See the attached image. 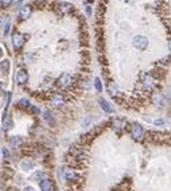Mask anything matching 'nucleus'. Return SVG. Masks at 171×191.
Masks as SVG:
<instances>
[{"instance_id":"obj_14","label":"nucleus","mask_w":171,"mask_h":191,"mask_svg":"<svg viewBox=\"0 0 171 191\" xmlns=\"http://www.w3.org/2000/svg\"><path fill=\"white\" fill-rule=\"evenodd\" d=\"M58 7H59V10L62 11V12H69V11H71V8H74L73 4H70V3H68V1L59 3V4H58Z\"/></svg>"},{"instance_id":"obj_10","label":"nucleus","mask_w":171,"mask_h":191,"mask_svg":"<svg viewBox=\"0 0 171 191\" xmlns=\"http://www.w3.org/2000/svg\"><path fill=\"white\" fill-rule=\"evenodd\" d=\"M63 102H65V100H63V97L61 96V94H54V96L51 97V104L54 105V106H62Z\"/></svg>"},{"instance_id":"obj_24","label":"nucleus","mask_w":171,"mask_h":191,"mask_svg":"<svg viewBox=\"0 0 171 191\" xmlns=\"http://www.w3.org/2000/svg\"><path fill=\"white\" fill-rule=\"evenodd\" d=\"M90 121H92V118H90V117L85 118V120L82 121V126H86V125H89V124H90Z\"/></svg>"},{"instance_id":"obj_29","label":"nucleus","mask_w":171,"mask_h":191,"mask_svg":"<svg viewBox=\"0 0 171 191\" xmlns=\"http://www.w3.org/2000/svg\"><path fill=\"white\" fill-rule=\"evenodd\" d=\"M10 32V23H7V26H6V31H4V35H7Z\"/></svg>"},{"instance_id":"obj_34","label":"nucleus","mask_w":171,"mask_h":191,"mask_svg":"<svg viewBox=\"0 0 171 191\" xmlns=\"http://www.w3.org/2000/svg\"><path fill=\"white\" fill-rule=\"evenodd\" d=\"M3 55V51H1V48H0V56Z\"/></svg>"},{"instance_id":"obj_20","label":"nucleus","mask_w":171,"mask_h":191,"mask_svg":"<svg viewBox=\"0 0 171 191\" xmlns=\"http://www.w3.org/2000/svg\"><path fill=\"white\" fill-rule=\"evenodd\" d=\"M43 114H45V120H46L49 124H50V123L53 124V117H51V113H50L49 110H46V112H45Z\"/></svg>"},{"instance_id":"obj_32","label":"nucleus","mask_w":171,"mask_h":191,"mask_svg":"<svg viewBox=\"0 0 171 191\" xmlns=\"http://www.w3.org/2000/svg\"><path fill=\"white\" fill-rule=\"evenodd\" d=\"M167 97H168V98L171 100V88L168 89V91H167Z\"/></svg>"},{"instance_id":"obj_21","label":"nucleus","mask_w":171,"mask_h":191,"mask_svg":"<svg viewBox=\"0 0 171 191\" xmlns=\"http://www.w3.org/2000/svg\"><path fill=\"white\" fill-rule=\"evenodd\" d=\"M1 69H3L4 71H7V70L10 69V61L8 59H6V61L1 62Z\"/></svg>"},{"instance_id":"obj_11","label":"nucleus","mask_w":171,"mask_h":191,"mask_svg":"<svg viewBox=\"0 0 171 191\" xmlns=\"http://www.w3.org/2000/svg\"><path fill=\"white\" fill-rule=\"evenodd\" d=\"M41 190L42 191H53V183L50 179H45L41 182Z\"/></svg>"},{"instance_id":"obj_17","label":"nucleus","mask_w":171,"mask_h":191,"mask_svg":"<svg viewBox=\"0 0 171 191\" xmlns=\"http://www.w3.org/2000/svg\"><path fill=\"white\" fill-rule=\"evenodd\" d=\"M10 143H11V145L12 147H15L16 148L18 145L22 143V137H18V136H14V137H11V140H10Z\"/></svg>"},{"instance_id":"obj_6","label":"nucleus","mask_w":171,"mask_h":191,"mask_svg":"<svg viewBox=\"0 0 171 191\" xmlns=\"http://www.w3.org/2000/svg\"><path fill=\"white\" fill-rule=\"evenodd\" d=\"M25 43V36L22 34H15L12 36V45H14L15 48H19L22 47V45Z\"/></svg>"},{"instance_id":"obj_27","label":"nucleus","mask_w":171,"mask_h":191,"mask_svg":"<svg viewBox=\"0 0 171 191\" xmlns=\"http://www.w3.org/2000/svg\"><path fill=\"white\" fill-rule=\"evenodd\" d=\"M30 110L33 113H39V108H36V106H30Z\"/></svg>"},{"instance_id":"obj_8","label":"nucleus","mask_w":171,"mask_h":191,"mask_svg":"<svg viewBox=\"0 0 171 191\" xmlns=\"http://www.w3.org/2000/svg\"><path fill=\"white\" fill-rule=\"evenodd\" d=\"M112 126H113V129L117 133H120V132L124 129V120H121V118H114V120L112 121Z\"/></svg>"},{"instance_id":"obj_22","label":"nucleus","mask_w":171,"mask_h":191,"mask_svg":"<svg viewBox=\"0 0 171 191\" xmlns=\"http://www.w3.org/2000/svg\"><path fill=\"white\" fill-rule=\"evenodd\" d=\"M19 105H20V106H28V108L31 106V105H30V101H28V100H26V98H22V100H20V101H19Z\"/></svg>"},{"instance_id":"obj_19","label":"nucleus","mask_w":171,"mask_h":191,"mask_svg":"<svg viewBox=\"0 0 171 191\" xmlns=\"http://www.w3.org/2000/svg\"><path fill=\"white\" fill-rule=\"evenodd\" d=\"M94 88L97 89V91H101V90H103V85H101L100 78H94Z\"/></svg>"},{"instance_id":"obj_18","label":"nucleus","mask_w":171,"mask_h":191,"mask_svg":"<svg viewBox=\"0 0 171 191\" xmlns=\"http://www.w3.org/2000/svg\"><path fill=\"white\" fill-rule=\"evenodd\" d=\"M108 93L112 94V96H116V94H117V86L114 85L113 82L108 85Z\"/></svg>"},{"instance_id":"obj_13","label":"nucleus","mask_w":171,"mask_h":191,"mask_svg":"<svg viewBox=\"0 0 171 191\" xmlns=\"http://www.w3.org/2000/svg\"><path fill=\"white\" fill-rule=\"evenodd\" d=\"M152 104L156 105V106H163L164 105V100L160 94H154L152 96Z\"/></svg>"},{"instance_id":"obj_28","label":"nucleus","mask_w":171,"mask_h":191,"mask_svg":"<svg viewBox=\"0 0 171 191\" xmlns=\"http://www.w3.org/2000/svg\"><path fill=\"white\" fill-rule=\"evenodd\" d=\"M85 11H86L88 16H90V15H92V8H90L89 5H86V8H85Z\"/></svg>"},{"instance_id":"obj_26","label":"nucleus","mask_w":171,"mask_h":191,"mask_svg":"<svg viewBox=\"0 0 171 191\" xmlns=\"http://www.w3.org/2000/svg\"><path fill=\"white\" fill-rule=\"evenodd\" d=\"M166 121L164 120H156L155 121V125H164Z\"/></svg>"},{"instance_id":"obj_35","label":"nucleus","mask_w":171,"mask_h":191,"mask_svg":"<svg viewBox=\"0 0 171 191\" xmlns=\"http://www.w3.org/2000/svg\"><path fill=\"white\" fill-rule=\"evenodd\" d=\"M88 1H90V3H92V1H93V0H88Z\"/></svg>"},{"instance_id":"obj_1","label":"nucleus","mask_w":171,"mask_h":191,"mask_svg":"<svg viewBox=\"0 0 171 191\" xmlns=\"http://www.w3.org/2000/svg\"><path fill=\"white\" fill-rule=\"evenodd\" d=\"M132 45H133V47L138 48V50H146L147 46H148V39H147L146 36L138 35V36L133 38Z\"/></svg>"},{"instance_id":"obj_5","label":"nucleus","mask_w":171,"mask_h":191,"mask_svg":"<svg viewBox=\"0 0 171 191\" xmlns=\"http://www.w3.org/2000/svg\"><path fill=\"white\" fill-rule=\"evenodd\" d=\"M15 80H16V82H18V85H25L26 82H27V80H28V74H27V71L26 70H19V71L16 73V77H15Z\"/></svg>"},{"instance_id":"obj_9","label":"nucleus","mask_w":171,"mask_h":191,"mask_svg":"<svg viewBox=\"0 0 171 191\" xmlns=\"http://www.w3.org/2000/svg\"><path fill=\"white\" fill-rule=\"evenodd\" d=\"M30 15H31V7L30 5H25L19 12V16H20L22 20H27V19L30 18Z\"/></svg>"},{"instance_id":"obj_15","label":"nucleus","mask_w":171,"mask_h":191,"mask_svg":"<svg viewBox=\"0 0 171 191\" xmlns=\"http://www.w3.org/2000/svg\"><path fill=\"white\" fill-rule=\"evenodd\" d=\"M30 179L31 180H38V179H42V180H45L46 179V174H45L43 171H36L35 174H33L30 176Z\"/></svg>"},{"instance_id":"obj_2","label":"nucleus","mask_w":171,"mask_h":191,"mask_svg":"<svg viewBox=\"0 0 171 191\" xmlns=\"http://www.w3.org/2000/svg\"><path fill=\"white\" fill-rule=\"evenodd\" d=\"M71 82H73V78H71V75L69 73H63L57 81L58 86H61V88H69L71 85Z\"/></svg>"},{"instance_id":"obj_12","label":"nucleus","mask_w":171,"mask_h":191,"mask_svg":"<svg viewBox=\"0 0 171 191\" xmlns=\"http://www.w3.org/2000/svg\"><path fill=\"white\" fill-rule=\"evenodd\" d=\"M63 178H65V180H73L74 178H76V174H74V171L71 168H63V172H62Z\"/></svg>"},{"instance_id":"obj_4","label":"nucleus","mask_w":171,"mask_h":191,"mask_svg":"<svg viewBox=\"0 0 171 191\" xmlns=\"http://www.w3.org/2000/svg\"><path fill=\"white\" fill-rule=\"evenodd\" d=\"M141 83H143L144 89H147V90H149V89L155 88V81H154V78H152L151 75H148V74H144V75H143V78H141Z\"/></svg>"},{"instance_id":"obj_23","label":"nucleus","mask_w":171,"mask_h":191,"mask_svg":"<svg viewBox=\"0 0 171 191\" xmlns=\"http://www.w3.org/2000/svg\"><path fill=\"white\" fill-rule=\"evenodd\" d=\"M1 153H3V159H7V158H10V151L7 149L6 147H4V148H1Z\"/></svg>"},{"instance_id":"obj_31","label":"nucleus","mask_w":171,"mask_h":191,"mask_svg":"<svg viewBox=\"0 0 171 191\" xmlns=\"http://www.w3.org/2000/svg\"><path fill=\"white\" fill-rule=\"evenodd\" d=\"M23 191H35V190H34L33 187H26V188H25V190H23Z\"/></svg>"},{"instance_id":"obj_7","label":"nucleus","mask_w":171,"mask_h":191,"mask_svg":"<svg viewBox=\"0 0 171 191\" xmlns=\"http://www.w3.org/2000/svg\"><path fill=\"white\" fill-rule=\"evenodd\" d=\"M98 104H100L101 109H103L104 112H106V113H113V108L111 106V104H109V102L106 101V100L98 98Z\"/></svg>"},{"instance_id":"obj_25","label":"nucleus","mask_w":171,"mask_h":191,"mask_svg":"<svg viewBox=\"0 0 171 191\" xmlns=\"http://www.w3.org/2000/svg\"><path fill=\"white\" fill-rule=\"evenodd\" d=\"M12 3V0H1V5L3 7H7V5H10Z\"/></svg>"},{"instance_id":"obj_30","label":"nucleus","mask_w":171,"mask_h":191,"mask_svg":"<svg viewBox=\"0 0 171 191\" xmlns=\"http://www.w3.org/2000/svg\"><path fill=\"white\" fill-rule=\"evenodd\" d=\"M84 88H85V89L89 88V82H88V81H84Z\"/></svg>"},{"instance_id":"obj_33","label":"nucleus","mask_w":171,"mask_h":191,"mask_svg":"<svg viewBox=\"0 0 171 191\" xmlns=\"http://www.w3.org/2000/svg\"><path fill=\"white\" fill-rule=\"evenodd\" d=\"M168 48H170V51H171V40H170V43H168Z\"/></svg>"},{"instance_id":"obj_3","label":"nucleus","mask_w":171,"mask_h":191,"mask_svg":"<svg viewBox=\"0 0 171 191\" xmlns=\"http://www.w3.org/2000/svg\"><path fill=\"white\" fill-rule=\"evenodd\" d=\"M143 135H144L143 126L139 125V124H133L132 128H131V136L135 140H140L141 137H143Z\"/></svg>"},{"instance_id":"obj_16","label":"nucleus","mask_w":171,"mask_h":191,"mask_svg":"<svg viewBox=\"0 0 171 191\" xmlns=\"http://www.w3.org/2000/svg\"><path fill=\"white\" fill-rule=\"evenodd\" d=\"M34 161H31V160H25L22 163V168L25 169V171H28V169H33L34 168Z\"/></svg>"}]
</instances>
